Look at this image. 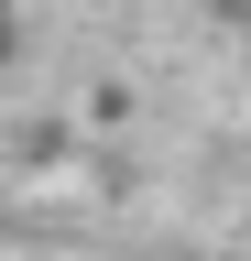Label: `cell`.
Instances as JSON below:
<instances>
[{"instance_id":"1","label":"cell","mask_w":251,"mask_h":261,"mask_svg":"<svg viewBox=\"0 0 251 261\" xmlns=\"http://www.w3.org/2000/svg\"><path fill=\"white\" fill-rule=\"evenodd\" d=\"M11 44H22V0H0V65H11Z\"/></svg>"}]
</instances>
